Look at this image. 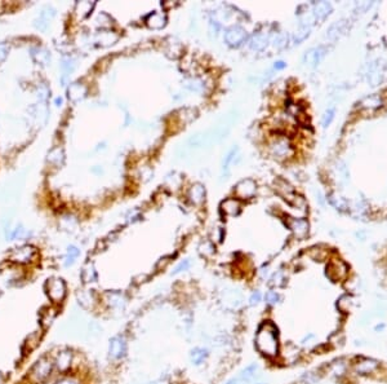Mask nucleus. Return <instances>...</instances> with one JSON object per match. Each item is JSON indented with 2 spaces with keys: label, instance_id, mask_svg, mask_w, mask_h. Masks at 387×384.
<instances>
[{
  "label": "nucleus",
  "instance_id": "obj_17",
  "mask_svg": "<svg viewBox=\"0 0 387 384\" xmlns=\"http://www.w3.org/2000/svg\"><path fill=\"white\" fill-rule=\"evenodd\" d=\"M188 198L194 204H202L205 200V189L203 185L195 184L192 185V188L188 192Z\"/></svg>",
  "mask_w": 387,
  "mask_h": 384
},
{
  "label": "nucleus",
  "instance_id": "obj_6",
  "mask_svg": "<svg viewBox=\"0 0 387 384\" xmlns=\"http://www.w3.org/2000/svg\"><path fill=\"white\" fill-rule=\"evenodd\" d=\"M279 357L282 358L283 364H286V365H293L301 357V349L296 344H293V343H286V346L283 347V349H280Z\"/></svg>",
  "mask_w": 387,
  "mask_h": 384
},
{
  "label": "nucleus",
  "instance_id": "obj_8",
  "mask_svg": "<svg viewBox=\"0 0 387 384\" xmlns=\"http://www.w3.org/2000/svg\"><path fill=\"white\" fill-rule=\"evenodd\" d=\"M35 255H36V250L33 246H23V247L13 250L9 255V259L15 263L27 264L30 263Z\"/></svg>",
  "mask_w": 387,
  "mask_h": 384
},
{
  "label": "nucleus",
  "instance_id": "obj_5",
  "mask_svg": "<svg viewBox=\"0 0 387 384\" xmlns=\"http://www.w3.org/2000/svg\"><path fill=\"white\" fill-rule=\"evenodd\" d=\"M378 369H380V361L369 357H360L353 365V371L360 377L372 375Z\"/></svg>",
  "mask_w": 387,
  "mask_h": 384
},
{
  "label": "nucleus",
  "instance_id": "obj_27",
  "mask_svg": "<svg viewBox=\"0 0 387 384\" xmlns=\"http://www.w3.org/2000/svg\"><path fill=\"white\" fill-rule=\"evenodd\" d=\"M386 328V326H385V324L384 322H381V324H378L376 326V329H374V330H376V331H382V330H384V329Z\"/></svg>",
  "mask_w": 387,
  "mask_h": 384
},
{
  "label": "nucleus",
  "instance_id": "obj_22",
  "mask_svg": "<svg viewBox=\"0 0 387 384\" xmlns=\"http://www.w3.org/2000/svg\"><path fill=\"white\" fill-rule=\"evenodd\" d=\"M79 250L76 249V247H68V251H67V257H66V267H68V265H72V264L75 263V259L79 256Z\"/></svg>",
  "mask_w": 387,
  "mask_h": 384
},
{
  "label": "nucleus",
  "instance_id": "obj_28",
  "mask_svg": "<svg viewBox=\"0 0 387 384\" xmlns=\"http://www.w3.org/2000/svg\"><path fill=\"white\" fill-rule=\"evenodd\" d=\"M4 383V379H3V375H1V374H0V384H3Z\"/></svg>",
  "mask_w": 387,
  "mask_h": 384
},
{
  "label": "nucleus",
  "instance_id": "obj_23",
  "mask_svg": "<svg viewBox=\"0 0 387 384\" xmlns=\"http://www.w3.org/2000/svg\"><path fill=\"white\" fill-rule=\"evenodd\" d=\"M190 265H191V263H190V260L186 259V260H182L178 265H177L176 268H174V271L172 272V274H178V273H181V272H185L187 271L188 268H190Z\"/></svg>",
  "mask_w": 387,
  "mask_h": 384
},
{
  "label": "nucleus",
  "instance_id": "obj_20",
  "mask_svg": "<svg viewBox=\"0 0 387 384\" xmlns=\"http://www.w3.org/2000/svg\"><path fill=\"white\" fill-rule=\"evenodd\" d=\"M78 300H79V304L84 308H92L96 299H94L92 293H82V294L78 295Z\"/></svg>",
  "mask_w": 387,
  "mask_h": 384
},
{
  "label": "nucleus",
  "instance_id": "obj_21",
  "mask_svg": "<svg viewBox=\"0 0 387 384\" xmlns=\"http://www.w3.org/2000/svg\"><path fill=\"white\" fill-rule=\"evenodd\" d=\"M282 301V296L279 293L276 291H269L265 295V303H266L269 307H276Z\"/></svg>",
  "mask_w": 387,
  "mask_h": 384
},
{
  "label": "nucleus",
  "instance_id": "obj_24",
  "mask_svg": "<svg viewBox=\"0 0 387 384\" xmlns=\"http://www.w3.org/2000/svg\"><path fill=\"white\" fill-rule=\"evenodd\" d=\"M261 300H262V294L258 290H256L249 296V305L251 307H256V305H258L261 303Z\"/></svg>",
  "mask_w": 387,
  "mask_h": 384
},
{
  "label": "nucleus",
  "instance_id": "obj_18",
  "mask_svg": "<svg viewBox=\"0 0 387 384\" xmlns=\"http://www.w3.org/2000/svg\"><path fill=\"white\" fill-rule=\"evenodd\" d=\"M353 298L351 295H343L337 301V308L341 311V313H350L353 309Z\"/></svg>",
  "mask_w": 387,
  "mask_h": 384
},
{
  "label": "nucleus",
  "instance_id": "obj_9",
  "mask_svg": "<svg viewBox=\"0 0 387 384\" xmlns=\"http://www.w3.org/2000/svg\"><path fill=\"white\" fill-rule=\"evenodd\" d=\"M347 274V268L341 260H331L327 265V275L333 281L338 282L342 281Z\"/></svg>",
  "mask_w": 387,
  "mask_h": 384
},
{
  "label": "nucleus",
  "instance_id": "obj_15",
  "mask_svg": "<svg viewBox=\"0 0 387 384\" xmlns=\"http://www.w3.org/2000/svg\"><path fill=\"white\" fill-rule=\"evenodd\" d=\"M221 210L222 212H225L229 216H235L239 215L241 210V203L240 201L237 198H227L221 203Z\"/></svg>",
  "mask_w": 387,
  "mask_h": 384
},
{
  "label": "nucleus",
  "instance_id": "obj_7",
  "mask_svg": "<svg viewBox=\"0 0 387 384\" xmlns=\"http://www.w3.org/2000/svg\"><path fill=\"white\" fill-rule=\"evenodd\" d=\"M256 183L251 179L239 181L235 186V196L237 200H249L256 194Z\"/></svg>",
  "mask_w": 387,
  "mask_h": 384
},
{
  "label": "nucleus",
  "instance_id": "obj_4",
  "mask_svg": "<svg viewBox=\"0 0 387 384\" xmlns=\"http://www.w3.org/2000/svg\"><path fill=\"white\" fill-rule=\"evenodd\" d=\"M128 344L127 339L123 335H117L110 339L109 344V357L113 361H120L127 356Z\"/></svg>",
  "mask_w": 387,
  "mask_h": 384
},
{
  "label": "nucleus",
  "instance_id": "obj_2",
  "mask_svg": "<svg viewBox=\"0 0 387 384\" xmlns=\"http://www.w3.org/2000/svg\"><path fill=\"white\" fill-rule=\"evenodd\" d=\"M53 366H54V362L47 356H43V357L39 358L38 361L34 364V366L31 367L33 381L36 382V383L47 381L50 377V374H52Z\"/></svg>",
  "mask_w": 387,
  "mask_h": 384
},
{
  "label": "nucleus",
  "instance_id": "obj_25",
  "mask_svg": "<svg viewBox=\"0 0 387 384\" xmlns=\"http://www.w3.org/2000/svg\"><path fill=\"white\" fill-rule=\"evenodd\" d=\"M56 384H80V382L78 381L76 378L66 377V378H62V379H60V381L57 382Z\"/></svg>",
  "mask_w": 387,
  "mask_h": 384
},
{
  "label": "nucleus",
  "instance_id": "obj_11",
  "mask_svg": "<svg viewBox=\"0 0 387 384\" xmlns=\"http://www.w3.org/2000/svg\"><path fill=\"white\" fill-rule=\"evenodd\" d=\"M247 39V33L241 27H231L225 35V40L230 45H239Z\"/></svg>",
  "mask_w": 387,
  "mask_h": 384
},
{
  "label": "nucleus",
  "instance_id": "obj_14",
  "mask_svg": "<svg viewBox=\"0 0 387 384\" xmlns=\"http://www.w3.org/2000/svg\"><path fill=\"white\" fill-rule=\"evenodd\" d=\"M208 357H209V350L204 347H195L190 350V360H191L192 365H202L207 361Z\"/></svg>",
  "mask_w": 387,
  "mask_h": 384
},
{
  "label": "nucleus",
  "instance_id": "obj_1",
  "mask_svg": "<svg viewBox=\"0 0 387 384\" xmlns=\"http://www.w3.org/2000/svg\"><path fill=\"white\" fill-rule=\"evenodd\" d=\"M254 347L257 352L269 360H275L280 353L279 329L272 321H263L254 335Z\"/></svg>",
  "mask_w": 387,
  "mask_h": 384
},
{
  "label": "nucleus",
  "instance_id": "obj_3",
  "mask_svg": "<svg viewBox=\"0 0 387 384\" xmlns=\"http://www.w3.org/2000/svg\"><path fill=\"white\" fill-rule=\"evenodd\" d=\"M45 293L52 303H61L66 296V283L62 278H50L45 283Z\"/></svg>",
  "mask_w": 387,
  "mask_h": 384
},
{
  "label": "nucleus",
  "instance_id": "obj_16",
  "mask_svg": "<svg viewBox=\"0 0 387 384\" xmlns=\"http://www.w3.org/2000/svg\"><path fill=\"white\" fill-rule=\"evenodd\" d=\"M105 300L110 308L113 309H123L127 304V299L121 293H109L106 294Z\"/></svg>",
  "mask_w": 387,
  "mask_h": 384
},
{
  "label": "nucleus",
  "instance_id": "obj_26",
  "mask_svg": "<svg viewBox=\"0 0 387 384\" xmlns=\"http://www.w3.org/2000/svg\"><path fill=\"white\" fill-rule=\"evenodd\" d=\"M168 259H170V256H168V257H163V259H160L159 260V263H158V265H156V267L158 268H166V265H167V263H169V260Z\"/></svg>",
  "mask_w": 387,
  "mask_h": 384
},
{
  "label": "nucleus",
  "instance_id": "obj_19",
  "mask_svg": "<svg viewBox=\"0 0 387 384\" xmlns=\"http://www.w3.org/2000/svg\"><path fill=\"white\" fill-rule=\"evenodd\" d=\"M82 279H83L84 283L94 282V281L97 279V273L94 271V268L92 264H86L85 267L83 268V272H82Z\"/></svg>",
  "mask_w": 387,
  "mask_h": 384
},
{
  "label": "nucleus",
  "instance_id": "obj_12",
  "mask_svg": "<svg viewBox=\"0 0 387 384\" xmlns=\"http://www.w3.org/2000/svg\"><path fill=\"white\" fill-rule=\"evenodd\" d=\"M56 317L57 309L52 308V307H44L39 312V322L42 325V328L47 330L48 328H50V325L53 324V321L56 320Z\"/></svg>",
  "mask_w": 387,
  "mask_h": 384
},
{
  "label": "nucleus",
  "instance_id": "obj_10",
  "mask_svg": "<svg viewBox=\"0 0 387 384\" xmlns=\"http://www.w3.org/2000/svg\"><path fill=\"white\" fill-rule=\"evenodd\" d=\"M72 357H74V354H72L70 349H62L61 352H58L56 360L53 361L56 369L61 371V373H66L70 369V366H71Z\"/></svg>",
  "mask_w": 387,
  "mask_h": 384
},
{
  "label": "nucleus",
  "instance_id": "obj_13",
  "mask_svg": "<svg viewBox=\"0 0 387 384\" xmlns=\"http://www.w3.org/2000/svg\"><path fill=\"white\" fill-rule=\"evenodd\" d=\"M167 16L163 12H152L146 17V25L151 29H162L166 26Z\"/></svg>",
  "mask_w": 387,
  "mask_h": 384
}]
</instances>
